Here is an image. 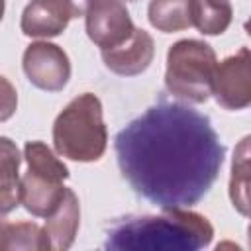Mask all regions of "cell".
<instances>
[{"instance_id": "1", "label": "cell", "mask_w": 251, "mask_h": 251, "mask_svg": "<svg viewBox=\"0 0 251 251\" xmlns=\"http://www.w3.org/2000/svg\"><path fill=\"white\" fill-rule=\"evenodd\" d=\"M114 149L133 192L161 210L200 202L216 182L226 153L208 116L169 102L147 108L120 129Z\"/></svg>"}, {"instance_id": "2", "label": "cell", "mask_w": 251, "mask_h": 251, "mask_svg": "<svg viewBox=\"0 0 251 251\" xmlns=\"http://www.w3.org/2000/svg\"><path fill=\"white\" fill-rule=\"evenodd\" d=\"M214 227L206 216L165 208L159 216H135L116 224L104 241L110 251H196L208 247Z\"/></svg>"}, {"instance_id": "3", "label": "cell", "mask_w": 251, "mask_h": 251, "mask_svg": "<svg viewBox=\"0 0 251 251\" xmlns=\"http://www.w3.org/2000/svg\"><path fill=\"white\" fill-rule=\"evenodd\" d=\"M55 151L71 161H98L108 145V131L102 120V102L92 92L73 98L53 124Z\"/></svg>"}, {"instance_id": "4", "label": "cell", "mask_w": 251, "mask_h": 251, "mask_svg": "<svg viewBox=\"0 0 251 251\" xmlns=\"http://www.w3.org/2000/svg\"><path fill=\"white\" fill-rule=\"evenodd\" d=\"M216 51L200 39H180L167 51L165 86L178 100L202 104L212 96Z\"/></svg>"}, {"instance_id": "5", "label": "cell", "mask_w": 251, "mask_h": 251, "mask_svg": "<svg viewBox=\"0 0 251 251\" xmlns=\"http://www.w3.org/2000/svg\"><path fill=\"white\" fill-rule=\"evenodd\" d=\"M27 173L20 178V204L35 216L47 218L63 200V180L69 178L67 165L43 141H27L24 145Z\"/></svg>"}, {"instance_id": "6", "label": "cell", "mask_w": 251, "mask_h": 251, "mask_svg": "<svg viewBox=\"0 0 251 251\" xmlns=\"http://www.w3.org/2000/svg\"><path fill=\"white\" fill-rule=\"evenodd\" d=\"M82 16L88 39L100 49L120 45L135 27L124 0H86Z\"/></svg>"}, {"instance_id": "7", "label": "cell", "mask_w": 251, "mask_h": 251, "mask_svg": "<svg viewBox=\"0 0 251 251\" xmlns=\"http://www.w3.org/2000/svg\"><path fill=\"white\" fill-rule=\"evenodd\" d=\"M22 67L27 80L45 92H59L71 78L69 55L55 43L35 41L25 47Z\"/></svg>"}, {"instance_id": "8", "label": "cell", "mask_w": 251, "mask_h": 251, "mask_svg": "<svg viewBox=\"0 0 251 251\" xmlns=\"http://www.w3.org/2000/svg\"><path fill=\"white\" fill-rule=\"evenodd\" d=\"M251 57L249 47L216 65L212 94L226 110H243L251 104Z\"/></svg>"}, {"instance_id": "9", "label": "cell", "mask_w": 251, "mask_h": 251, "mask_svg": "<svg viewBox=\"0 0 251 251\" xmlns=\"http://www.w3.org/2000/svg\"><path fill=\"white\" fill-rule=\"evenodd\" d=\"M82 14V0H31L22 12L20 29L27 37H57Z\"/></svg>"}, {"instance_id": "10", "label": "cell", "mask_w": 251, "mask_h": 251, "mask_svg": "<svg viewBox=\"0 0 251 251\" xmlns=\"http://www.w3.org/2000/svg\"><path fill=\"white\" fill-rule=\"evenodd\" d=\"M155 57V41L149 31L133 27L131 35L116 47L102 49L104 65L120 76H135L147 71Z\"/></svg>"}, {"instance_id": "11", "label": "cell", "mask_w": 251, "mask_h": 251, "mask_svg": "<svg viewBox=\"0 0 251 251\" xmlns=\"http://www.w3.org/2000/svg\"><path fill=\"white\" fill-rule=\"evenodd\" d=\"M80 226V204L76 194L71 188H65L63 200L55 208L51 216L45 218V233L49 237V245L55 251H65L75 243L76 231Z\"/></svg>"}, {"instance_id": "12", "label": "cell", "mask_w": 251, "mask_h": 251, "mask_svg": "<svg viewBox=\"0 0 251 251\" xmlns=\"http://www.w3.org/2000/svg\"><path fill=\"white\" fill-rule=\"evenodd\" d=\"M20 163L18 145L0 135V216L10 214L20 204Z\"/></svg>"}, {"instance_id": "13", "label": "cell", "mask_w": 251, "mask_h": 251, "mask_svg": "<svg viewBox=\"0 0 251 251\" xmlns=\"http://www.w3.org/2000/svg\"><path fill=\"white\" fill-rule=\"evenodd\" d=\"M229 0H190L192 25L204 35H222L231 24Z\"/></svg>"}, {"instance_id": "14", "label": "cell", "mask_w": 251, "mask_h": 251, "mask_svg": "<svg viewBox=\"0 0 251 251\" xmlns=\"http://www.w3.org/2000/svg\"><path fill=\"white\" fill-rule=\"evenodd\" d=\"M149 24L163 33H175L188 29L190 20V0H151L147 8Z\"/></svg>"}, {"instance_id": "15", "label": "cell", "mask_w": 251, "mask_h": 251, "mask_svg": "<svg viewBox=\"0 0 251 251\" xmlns=\"http://www.w3.org/2000/svg\"><path fill=\"white\" fill-rule=\"evenodd\" d=\"M0 249L47 251L51 249V245L45 229L39 227L35 222H18V224H4Z\"/></svg>"}, {"instance_id": "16", "label": "cell", "mask_w": 251, "mask_h": 251, "mask_svg": "<svg viewBox=\"0 0 251 251\" xmlns=\"http://www.w3.org/2000/svg\"><path fill=\"white\" fill-rule=\"evenodd\" d=\"M249 137H243L239 145L235 147L233 161H231V176H229V198L233 208L241 214L247 216L249 212V200H247V180H249Z\"/></svg>"}, {"instance_id": "17", "label": "cell", "mask_w": 251, "mask_h": 251, "mask_svg": "<svg viewBox=\"0 0 251 251\" xmlns=\"http://www.w3.org/2000/svg\"><path fill=\"white\" fill-rule=\"evenodd\" d=\"M18 108V92L14 84L0 75V122L10 120Z\"/></svg>"}, {"instance_id": "18", "label": "cell", "mask_w": 251, "mask_h": 251, "mask_svg": "<svg viewBox=\"0 0 251 251\" xmlns=\"http://www.w3.org/2000/svg\"><path fill=\"white\" fill-rule=\"evenodd\" d=\"M4 0H0V22H2V18H4Z\"/></svg>"}, {"instance_id": "19", "label": "cell", "mask_w": 251, "mask_h": 251, "mask_svg": "<svg viewBox=\"0 0 251 251\" xmlns=\"http://www.w3.org/2000/svg\"><path fill=\"white\" fill-rule=\"evenodd\" d=\"M4 224H6V222H2V220H0V245H2V231H4Z\"/></svg>"}, {"instance_id": "20", "label": "cell", "mask_w": 251, "mask_h": 251, "mask_svg": "<svg viewBox=\"0 0 251 251\" xmlns=\"http://www.w3.org/2000/svg\"><path fill=\"white\" fill-rule=\"evenodd\" d=\"M82 2H84V6H86V0H82Z\"/></svg>"}]
</instances>
